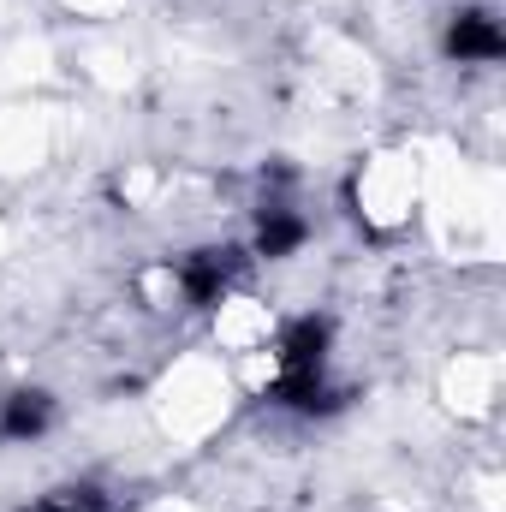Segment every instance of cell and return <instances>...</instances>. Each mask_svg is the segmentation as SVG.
<instances>
[{
	"label": "cell",
	"mask_w": 506,
	"mask_h": 512,
	"mask_svg": "<svg viewBox=\"0 0 506 512\" xmlns=\"http://www.w3.org/2000/svg\"><path fill=\"white\" fill-rule=\"evenodd\" d=\"M233 268H239L233 251H197L179 262V286L191 304H221V292L233 286Z\"/></svg>",
	"instance_id": "obj_1"
},
{
	"label": "cell",
	"mask_w": 506,
	"mask_h": 512,
	"mask_svg": "<svg viewBox=\"0 0 506 512\" xmlns=\"http://www.w3.org/2000/svg\"><path fill=\"white\" fill-rule=\"evenodd\" d=\"M298 245H304V221L286 215V209H268L262 227H256V251L262 256H292Z\"/></svg>",
	"instance_id": "obj_4"
},
{
	"label": "cell",
	"mask_w": 506,
	"mask_h": 512,
	"mask_svg": "<svg viewBox=\"0 0 506 512\" xmlns=\"http://www.w3.org/2000/svg\"><path fill=\"white\" fill-rule=\"evenodd\" d=\"M447 48H453L459 60H501L506 36H501V24H495L489 12H459L453 30H447Z\"/></svg>",
	"instance_id": "obj_2"
},
{
	"label": "cell",
	"mask_w": 506,
	"mask_h": 512,
	"mask_svg": "<svg viewBox=\"0 0 506 512\" xmlns=\"http://www.w3.org/2000/svg\"><path fill=\"white\" fill-rule=\"evenodd\" d=\"M48 417H54V399L36 393V387H24V393H12V399L0 405V435H6V441H30V435L48 429Z\"/></svg>",
	"instance_id": "obj_3"
}]
</instances>
